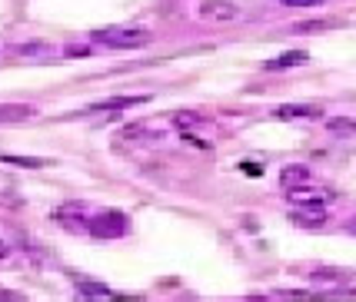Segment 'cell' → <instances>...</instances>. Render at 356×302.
Instances as JSON below:
<instances>
[{
  "label": "cell",
  "instance_id": "6da1fadb",
  "mask_svg": "<svg viewBox=\"0 0 356 302\" xmlns=\"http://www.w3.org/2000/svg\"><path fill=\"white\" fill-rule=\"evenodd\" d=\"M93 44L113 47V50H137L150 44V31L143 27H107V31H93Z\"/></svg>",
  "mask_w": 356,
  "mask_h": 302
},
{
  "label": "cell",
  "instance_id": "7a4b0ae2",
  "mask_svg": "<svg viewBox=\"0 0 356 302\" xmlns=\"http://www.w3.org/2000/svg\"><path fill=\"white\" fill-rule=\"evenodd\" d=\"M127 229H130V223H127L124 212H117V210L100 212V216L87 219V233H90L93 240H120V236H127Z\"/></svg>",
  "mask_w": 356,
  "mask_h": 302
},
{
  "label": "cell",
  "instance_id": "3957f363",
  "mask_svg": "<svg viewBox=\"0 0 356 302\" xmlns=\"http://www.w3.org/2000/svg\"><path fill=\"white\" fill-rule=\"evenodd\" d=\"M200 17L203 20H213V24H227V20L240 17V7L230 3V0H207V3H200Z\"/></svg>",
  "mask_w": 356,
  "mask_h": 302
},
{
  "label": "cell",
  "instance_id": "277c9868",
  "mask_svg": "<svg viewBox=\"0 0 356 302\" xmlns=\"http://www.w3.org/2000/svg\"><path fill=\"white\" fill-rule=\"evenodd\" d=\"M273 117H277V120H320L323 110L313 103H286V106H277Z\"/></svg>",
  "mask_w": 356,
  "mask_h": 302
},
{
  "label": "cell",
  "instance_id": "5b68a950",
  "mask_svg": "<svg viewBox=\"0 0 356 302\" xmlns=\"http://www.w3.org/2000/svg\"><path fill=\"white\" fill-rule=\"evenodd\" d=\"M290 219H293L296 226H323L326 210H323V203H313V206H293Z\"/></svg>",
  "mask_w": 356,
  "mask_h": 302
},
{
  "label": "cell",
  "instance_id": "8992f818",
  "mask_svg": "<svg viewBox=\"0 0 356 302\" xmlns=\"http://www.w3.org/2000/svg\"><path fill=\"white\" fill-rule=\"evenodd\" d=\"M307 60H310L307 50H286V53H280L277 60H266L264 67L266 70H286V67H303Z\"/></svg>",
  "mask_w": 356,
  "mask_h": 302
},
{
  "label": "cell",
  "instance_id": "52a82bcc",
  "mask_svg": "<svg viewBox=\"0 0 356 302\" xmlns=\"http://www.w3.org/2000/svg\"><path fill=\"white\" fill-rule=\"evenodd\" d=\"M33 110L31 103H3L0 106V123H24V120H31Z\"/></svg>",
  "mask_w": 356,
  "mask_h": 302
},
{
  "label": "cell",
  "instance_id": "ba28073f",
  "mask_svg": "<svg viewBox=\"0 0 356 302\" xmlns=\"http://www.w3.org/2000/svg\"><path fill=\"white\" fill-rule=\"evenodd\" d=\"M307 183H310V169L307 167H283V173H280L283 190H296V186H307Z\"/></svg>",
  "mask_w": 356,
  "mask_h": 302
},
{
  "label": "cell",
  "instance_id": "9c48e42d",
  "mask_svg": "<svg viewBox=\"0 0 356 302\" xmlns=\"http://www.w3.org/2000/svg\"><path fill=\"white\" fill-rule=\"evenodd\" d=\"M286 199H290L293 206H313V203H323L326 193L310 190V186H296V190H286Z\"/></svg>",
  "mask_w": 356,
  "mask_h": 302
},
{
  "label": "cell",
  "instance_id": "30bf717a",
  "mask_svg": "<svg viewBox=\"0 0 356 302\" xmlns=\"http://www.w3.org/2000/svg\"><path fill=\"white\" fill-rule=\"evenodd\" d=\"M150 97H110V100H104V103H93L87 106V113H100V110H120V106H140L147 103Z\"/></svg>",
  "mask_w": 356,
  "mask_h": 302
},
{
  "label": "cell",
  "instance_id": "8fae6325",
  "mask_svg": "<svg viewBox=\"0 0 356 302\" xmlns=\"http://www.w3.org/2000/svg\"><path fill=\"white\" fill-rule=\"evenodd\" d=\"M0 163H7V167H20V169H44V167H50V160H40V156H10V153H3V156H0Z\"/></svg>",
  "mask_w": 356,
  "mask_h": 302
},
{
  "label": "cell",
  "instance_id": "7c38bea8",
  "mask_svg": "<svg viewBox=\"0 0 356 302\" xmlns=\"http://www.w3.org/2000/svg\"><path fill=\"white\" fill-rule=\"evenodd\" d=\"M326 130L333 136H356V120H350V117H333V120H326Z\"/></svg>",
  "mask_w": 356,
  "mask_h": 302
},
{
  "label": "cell",
  "instance_id": "4fadbf2b",
  "mask_svg": "<svg viewBox=\"0 0 356 302\" xmlns=\"http://www.w3.org/2000/svg\"><path fill=\"white\" fill-rule=\"evenodd\" d=\"M200 120L203 117H197V113H177V117H173V123H177L180 130H190V126H197Z\"/></svg>",
  "mask_w": 356,
  "mask_h": 302
},
{
  "label": "cell",
  "instance_id": "5bb4252c",
  "mask_svg": "<svg viewBox=\"0 0 356 302\" xmlns=\"http://www.w3.org/2000/svg\"><path fill=\"white\" fill-rule=\"evenodd\" d=\"M326 27V20H313V24H296V33H320Z\"/></svg>",
  "mask_w": 356,
  "mask_h": 302
},
{
  "label": "cell",
  "instance_id": "9a60e30c",
  "mask_svg": "<svg viewBox=\"0 0 356 302\" xmlns=\"http://www.w3.org/2000/svg\"><path fill=\"white\" fill-rule=\"evenodd\" d=\"M286 7H313V3H323V0H283Z\"/></svg>",
  "mask_w": 356,
  "mask_h": 302
},
{
  "label": "cell",
  "instance_id": "2e32d148",
  "mask_svg": "<svg viewBox=\"0 0 356 302\" xmlns=\"http://www.w3.org/2000/svg\"><path fill=\"white\" fill-rule=\"evenodd\" d=\"M0 302H27L20 292H0Z\"/></svg>",
  "mask_w": 356,
  "mask_h": 302
},
{
  "label": "cell",
  "instance_id": "e0dca14e",
  "mask_svg": "<svg viewBox=\"0 0 356 302\" xmlns=\"http://www.w3.org/2000/svg\"><path fill=\"white\" fill-rule=\"evenodd\" d=\"M67 53H70V57H87L90 50H87V47H67Z\"/></svg>",
  "mask_w": 356,
  "mask_h": 302
},
{
  "label": "cell",
  "instance_id": "ac0fdd59",
  "mask_svg": "<svg viewBox=\"0 0 356 302\" xmlns=\"http://www.w3.org/2000/svg\"><path fill=\"white\" fill-rule=\"evenodd\" d=\"M3 256H10V246H7V242H0V259Z\"/></svg>",
  "mask_w": 356,
  "mask_h": 302
},
{
  "label": "cell",
  "instance_id": "d6986e66",
  "mask_svg": "<svg viewBox=\"0 0 356 302\" xmlns=\"http://www.w3.org/2000/svg\"><path fill=\"white\" fill-rule=\"evenodd\" d=\"M346 229H350V233H353V236H356V216H353V219H350V223H346Z\"/></svg>",
  "mask_w": 356,
  "mask_h": 302
},
{
  "label": "cell",
  "instance_id": "ffe728a7",
  "mask_svg": "<svg viewBox=\"0 0 356 302\" xmlns=\"http://www.w3.org/2000/svg\"><path fill=\"white\" fill-rule=\"evenodd\" d=\"M247 302H266V299H247Z\"/></svg>",
  "mask_w": 356,
  "mask_h": 302
}]
</instances>
